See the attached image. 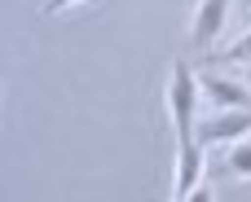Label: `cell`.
Instances as JSON below:
<instances>
[{
    "label": "cell",
    "instance_id": "52a82bcc",
    "mask_svg": "<svg viewBox=\"0 0 251 202\" xmlns=\"http://www.w3.org/2000/svg\"><path fill=\"white\" fill-rule=\"evenodd\" d=\"M66 4H75V0H44V9H40V13H57V9H66Z\"/></svg>",
    "mask_w": 251,
    "mask_h": 202
},
{
    "label": "cell",
    "instance_id": "277c9868",
    "mask_svg": "<svg viewBox=\"0 0 251 202\" xmlns=\"http://www.w3.org/2000/svg\"><path fill=\"white\" fill-rule=\"evenodd\" d=\"M199 92H203L216 110H234V106L251 110V88H247V84H238V79H229V75L207 70V75L199 79Z\"/></svg>",
    "mask_w": 251,
    "mask_h": 202
},
{
    "label": "cell",
    "instance_id": "6da1fadb",
    "mask_svg": "<svg viewBox=\"0 0 251 202\" xmlns=\"http://www.w3.org/2000/svg\"><path fill=\"white\" fill-rule=\"evenodd\" d=\"M168 106H172V123H176V185L172 198H190L199 194L203 180V145H199V79L190 70L185 57H176L172 66V84H168Z\"/></svg>",
    "mask_w": 251,
    "mask_h": 202
},
{
    "label": "cell",
    "instance_id": "8992f818",
    "mask_svg": "<svg viewBox=\"0 0 251 202\" xmlns=\"http://www.w3.org/2000/svg\"><path fill=\"white\" fill-rule=\"evenodd\" d=\"M229 176H251V145H238L229 154Z\"/></svg>",
    "mask_w": 251,
    "mask_h": 202
},
{
    "label": "cell",
    "instance_id": "3957f363",
    "mask_svg": "<svg viewBox=\"0 0 251 202\" xmlns=\"http://www.w3.org/2000/svg\"><path fill=\"white\" fill-rule=\"evenodd\" d=\"M225 18H229V0H199L194 22H190V48H194V53H203V48L221 35Z\"/></svg>",
    "mask_w": 251,
    "mask_h": 202
},
{
    "label": "cell",
    "instance_id": "7a4b0ae2",
    "mask_svg": "<svg viewBox=\"0 0 251 202\" xmlns=\"http://www.w3.org/2000/svg\"><path fill=\"white\" fill-rule=\"evenodd\" d=\"M194 132H199V145H234V141H243L251 132V110H243V106L216 110V114L199 119Z\"/></svg>",
    "mask_w": 251,
    "mask_h": 202
},
{
    "label": "cell",
    "instance_id": "5b68a950",
    "mask_svg": "<svg viewBox=\"0 0 251 202\" xmlns=\"http://www.w3.org/2000/svg\"><path fill=\"white\" fill-rule=\"evenodd\" d=\"M212 62H221V66H225V62H251V31L243 35V40H238V44H229V48H221V53H216Z\"/></svg>",
    "mask_w": 251,
    "mask_h": 202
}]
</instances>
